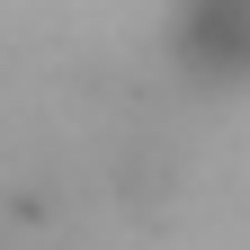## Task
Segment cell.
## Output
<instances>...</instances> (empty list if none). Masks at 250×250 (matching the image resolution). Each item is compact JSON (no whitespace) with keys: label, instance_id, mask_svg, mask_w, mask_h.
<instances>
[{"label":"cell","instance_id":"obj_1","mask_svg":"<svg viewBox=\"0 0 250 250\" xmlns=\"http://www.w3.org/2000/svg\"><path fill=\"white\" fill-rule=\"evenodd\" d=\"M188 62L206 81L250 72V0H188Z\"/></svg>","mask_w":250,"mask_h":250}]
</instances>
